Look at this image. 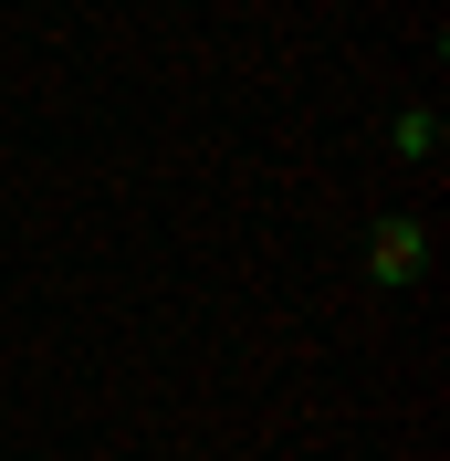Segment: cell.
I'll return each instance as SVG.
<instances>
[{"label":"cell","mask_w":450,"mask_h":461,"mask_svg":"<svg viewBox=\"0 0 450 461\" xmlns=\"http://www.w3.org/2000/svg\"><path fill=\"white\" fill-rule=\"evenodd\" d=\"M419 262H429V230L419 221H388L377 241H366V273H377V284H409Z\"/></svg>","instance_id":"1"}]
</instances>
